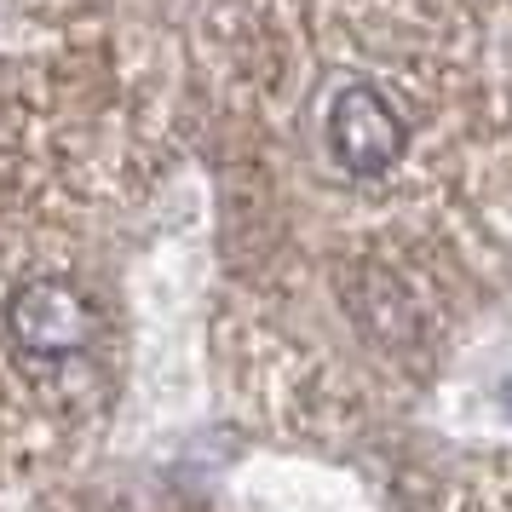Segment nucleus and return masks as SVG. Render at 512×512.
Listing matches in <instances>:
<instances>
[{
    "instance_id": "1",
    "label": "nucleus",
    "mask_w": 512,
    "mask_h": 512,
    "mask_svg": "<svg viewBox=\"0 0 512 512\" xmlns=\"http://www.w3.org/2000/svg\"><path fill=\"white\" fill-rule=\"evenodd\" d=\"M6 328H12V340L24 351H35V357H70V351H81L98 334V311L75 282L35 277L12 294Z\"/></svg>"
},
{
    "instance_id": "2",
    "label": "nucleus",
    "mask_w": 512,
    "mask_h": 512,
    "mask_svg": "<svg viewBox=\"0 0 512 512\" xmlns=\"http://www.w3.org/2000/svg\"><path fill=\"white\" fill-rule=\"evenodd\" d=\"M328 150L351 179H374L403 156V121L374 87H346L328 104Z\"/></svg>"
}]
</instances>
